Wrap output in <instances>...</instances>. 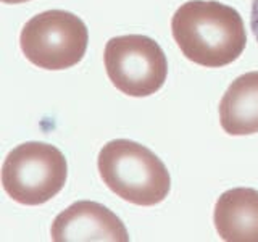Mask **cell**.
Returning <instances> with one entry per match:
<instances>
[{"instance_id":"obj_1","label":"cell","mask_w":258,"mask_h":242,"mask_svg":"<svg viewBox=\"0 0 258 242\" xmlns=\"http://www.w3.org/2000/svg\"><path fill=\"white\" fill-rule=\"evenodd\" d=\"M171 32L187 60L205 68L236 62L247 45V32L236 8L216 0H189L176 10Z\"/></svg>"},{"instance_id":"obj_2","label":"cell","mask_w":258,"mask_h":242,"mask_svg":"<svg viewBox=\"0 0 258 242\" xmlns=\"http://www.w3.org/2000/svg\"><path fill=\"white\" fill-rule=\"evenodd\" d=\"M97 166L103 184L129 204L153 207L161 204L171 189L165 163L139 142H107L99 153Z\"/></svg>"},{"instance_id":"obj_3","label":"cell","mask_w":258,"mask_h":242,"mask_svg":"<svg viewBox=\"0 0 258 242\" xmlns=\"http://www.w3.org/2000/svg\"><path fill=\"white\" fill-rule=\"evenodd\" d=\"M68 177L67 158L55 145L24 142L2 165L4 191L21 205H42L58 194Z\"/></svg>"},{"instance_id":"obj_4","label":"cell","mask_w":258,"mask_h":242,"mask_svg":"<svg viewBox=\"0 0 258 242\" xmlns=\"http://www.w3.org/2000/svg\"><path fill=\"white\" fill-rule=\"evenodd\" d=\"M89 32L84 21L64 10L42 12L24 24L20 47L32 65L50 71L68 70L84 58Z\"/></svg>"},{"instance_id":"obj_5","label":"cell","mask_w":258,"mask_h":242,"mask_svg":"<svg viewBox=\"0 0 258 242\" xmlns=\"http://www.w3.org/2000/svg\"><path fill=\"white\" fill-rule=\"evenodd\" d=\"M107 75L129 97H149L163 87L168 62L163 48L142 34L111 37L103 52Z\"/></svg>"},{"instance_id":"obj_6","label":"cell","mask_w":258,"mask_h":242,"mask_svg":"<svg viewBox=\"0 0 258 242\" xmlns=\"http://www.w3.org/2000/svg\"><path fill=\"white\" fill-rule=\"evenodd\" d=\"M50 237L55 242H127L129 234L111 210L97 202L81 200L56 215Z\"/></svg>"},{"instance_id":"obj_7","label":"cell","mask_w":258,"mask_h":242,"mask_svg":"<svg viewBox=\"0 0 258 242\" xmlns=\"http://www.w3.org/2000/svg\"><path fill=\"white\" fill-rule=\"evenodd\" d=\"M213 223L226 242H258V191L236 188L216 200Z\"/></svg>"},{"instance_id":"obj_8","label":"cell","mask_w":258,"mask_h":242,"mask_svg":"<svg viewBox=\"0 0 258 242\" xmlns=\"http://www.w3.org/2000/svg\"><path fill=\"white\" fill-rule=\"evenodd\" d=\"M220 123L229 136L258 133V71L236 78L220 102Z\"/></svg>"},{"instance_id":"obj_9","label":"cell","mask_w":258,"mask_h":242,"mask_svg":"<svg viewBox=\"0 0 258 242\" xmlns=\"http://www.w3.org/2000/svg\"><path fill=\"white\" fill-rule=\"evenodd\" d=\"M250 29L258 42V0H252V10H250Z\"/></svg>"},{"instance_id":"obj_10","label":"cell","mask_w":258,"mask_h":242,"mask_svg":"<svg viewBox=\"0 0 258 242\" xmlns=\"http://www.w3.org/2000/svg\"><path fill=\"white\" fill-rule=\"evenodd\" d=\"M4 4H10V5H16V4H24V2H29V0H2Z\"/></svg>"}]
</instances>
